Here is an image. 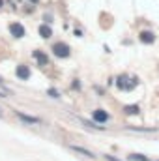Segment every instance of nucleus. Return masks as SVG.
<instances>
[{
    "label": "nucleus",
    "mask_w": 159,
    "mask_h": 161,
    "mask_svg": "<svg viewBox=\"0 0 159 161\" xmlns=\"http://www.w3.org/2000/svg\"><path fill=\"white\" fill-rule=\"evenodd\" d=\"M52 53L58 56V58H68L69 56V45H66V43H54L52 45Z\"/></svg>",
    "instance_id": "nucleus-1"
},
{
    "label": "nucleus",
    "mask_w": 159,
    "mask_h": 161,
    "mask_svg": "<svg viewBox=\"0 0 159 161\" xmlns=\"http://www.w3.org/2000/svg\"><path fill=\"white\" fill-rule=\"evenodd\" d=\"M15 75H17L19 79H23V80L30 79V69H28V66H25V64L17 66V69H15Z\"/></svg>",
    "instance_id": "nucleus-2"
},
{
    "label": "nucleus",
    "mask_w": 159,
    "mask_h": 161,
    "mask_svg": "<svg viewBox=\"0 0 159 161\" xmlns=\"http://www.w3.org/2000/svg\"><path fill=\"white\" fill-rule=\"evenodd\" d=\"M9 32H11V36H15V38H23V36H25V28H23V25H19V23H11V25H9Z\"/></svg>",
    "instance_id": "nucleus-3"
},
{
    "label": "nucleus",
    "mask_w": 159,
    "mask_h": 161,
    "mask_svg": "<svg viewBox=\"0 0 159 161\" xmlns=\"http://www.w3.org/2000/svg\"><path fill=\"white\" fill-rule=\"evenodd\" d=\"M94 120L97 122V124H105V122L109 120V114L105 113V111H101V109H97V111H94Z\"/></svg>",
    "instance_id": "nucleus-4"
},
{
    "label": "nucleus",
    "mask_w": 159,
    "mask_h": 161,
    "mask_svg": "<svg viewBox=\"0 0 159 161\" xmlns=\"http://www.w3.org/2000/svg\"><path fill=\"white\" fill-rule=\"evenodd\" d=\"M140 41L142 43H154V40H156V36H154V32H148V30H144V32H140Z\"/></svg>",
    "instance_id": "nucleus-5"
},
{
    "label": "nucleus",
    "mask_w": 159,
    "mask_h": 161,
    "mask_svg": "<svg viewBox=\"0 0 159 161\" xmlns=\"http://www.w3.org/2000/svg\"><path fill=\"white\" fill-rule=\"evenodd\" d=\"M15 114L21 118V120L28 122V124H40V118H34V116H28V114H25V113H21V111H15Z\"/></svg>",
    "instance_id": "nucleus-6"
},
{
    "label": "nucleus",
    "mask_w": 159,
    "mask_h": 161,
    "mask_svg": "<svg viewBox=\"0 0 159 161\" xmlns=\"http://www.w3.org/2000/svg\"><path fill=\"white\" fill-rule=\"evenodd\" d=\"M34 58L40 62V66H47V64H49V58H47V54H43L41 51H34Z\"/></svg>",
    "instance_id": "nucleus-7"
},
{
    "label": "nucleus",
    "mask_w": 159,
    "mask_h": 161,
    "mask_svg": "<svg viewBox=\"0 0 159 161\" xmlns=\"http://www.w3.org/2000/svg\"><path fill=\"white\" fill-rule=\"evenodd\" d=\"M40 36L47 40V38H51V36H52V30H51L47 25H41V26H40Z\"/></svg>",
    "instance_id": "nucleus-8"
},
{
    "label": "nucleus",
    "mask_w": 159,
    "mask_h": 161,
    "mask_svg": "<svg viewBox=\"0 0 159 161\" xmlns=\"http://www.w3.org/2000/svg\"><path fill=\"white\" fill-rule=\"evenodd\" d=\"M69 148H71V150H75V152H79V154H84L86 158H92V159L96 158V154H94V152H88V150H84V148H80V146H69Z\"/></svg>",
    "instance_id": "nucleus-9"
},
{
    "label": "nucleus",
    "mask_w": 159,
    "mask_h": 161,
    "mask_svg": "<svg viewBox=\"0 0 159 161\" xmlns=\"http://www.w3.org/2000/svg\"><path fill=\"white\" fill-rule=\"evenodd\" d=\"M123 111H125L127 114H137V113H139V105H127Z\"/></svg>",
    "instance_id": "nucleus-10"
},
{
    "label": "nucleus",
    "mask_w": 159,
    "mask_h": 161,
    "mask_svg": "<svg viewBox=\"0 0 159 161\" xmlns=\"http://www.w3.org/2000/svg\"><path fill=\"white\" fill-rule=\"evenodd\" d=\"M131 159H133V161H150L148 158H144L142 154H133V156H131Z\"/></svg>",
    "instance_id": "nucleus-11"
},
{
    "label": "nucleus",
    "mask_w": 159,
    "mask_h": 161,
    "mask_svg": "<svg viewBox=\"0 0 159 161\" xmlns=\"http://www.w3.org/2000/svg\"><path fill=\"white\" fill-rule=\"evenodd\" d=\"M49 94H51L52 97H58V92H56V90H49Z\"/></svg>",
    "instance_id": "nucleus-12"
},
{
    "label": "nucleus",
    "mask_w": 159,
    "mask_h": 161,
    "mask_svg": "<svg viewBox=\"0 0 159 161\" xmlns=\"http://www.w3.org/2000/svg\"><path fill=\"white\" fill-rule=\"evenodd\" d=\"M105 158H107V159H109V161H122V159H116L114 156H105Z\"/></svg>",
    "instance_id": "nucleus-13"
},
{
    "label": "nucleus",
    "mask_w": 159,
    "mask_h": 161,
    "mask_svg": "<svg viewBox=\"0 0 159 161\" xmlns=\"http://www.w3.org/2000/svg\"><path fill=\"white\" fill-rule=\"evenodd\" d=\"M4 96H9V94H8L6 90H0V97H4Z\"/></svg>",
    "instance_id": "nucleus-14"
},
{
    "label": "nucleus",
    "mask_w": 159,
    "mask_h": 161,
    "mask_svg": "<svg viewBox=\"0 0 159 161\" xmlns=\"http://www.w3.org/2000/svg\"><path fill=\"white\" fill-rule=\"evenodd\" d=\"M2 6H4V0H0V8H2Z\"/></svg>",
    "instance_id": "nucleus-15"
},
{
    "label": "nucleus",
    "mask_w": 159,
    "mask_h": 161,
    "mask_svg": "<svg viewBox=\"0 0 159 161\" xmlns=\"http://www.w3.org/2000/svg\"><path fill=\"white\" fill-rule=\"evenodd\" d=\"M30 2H34V4H36V2H40V0H30Z\"/></svg>",
    "instance_id": "nucleus-16"
},
{
    "label": "nucleus",
    "mask_w": 159,
    "mask_h": 161,
    "mask_svg": "<svg viewBox=\"0 0 159 161\" xmlns=\"http://www.w3.org/2000/svg\"><path fill=\"white\" fill-rule=\"evenodd\" d=\"M2 82H4V80H2V77H0V84H2Z\"/></svg>",
    "instance_id": "nucleus-17"
},
{
    "label": "nucleus",
    "mask_w": 159,
    "mask_h": 161,
    "mask_svg": "<svg viewBox=\"0 0 159 161\" xmlns=\"http://www.w3.org/2000/svg\"><path fill=\"white\" fill-rule=\"evenodd\" d=\"M0 116H2V113H0Z\"/></svg>",
    "instance_id": "nucleus-18"
}]
</instances>
